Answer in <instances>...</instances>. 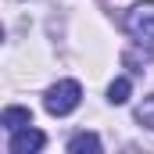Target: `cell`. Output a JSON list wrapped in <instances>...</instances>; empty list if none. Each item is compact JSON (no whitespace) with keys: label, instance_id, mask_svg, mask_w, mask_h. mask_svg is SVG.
<instances>
[{"label":"cell","instance_id":"5b68a950","mask_svg":"<svg viewBox=\"0 0 154 154\" xmlns=\"http://www.w3.org/2000/svg\"><path fill=\"white\" fill-rule=\"evenodd\" d=\"M68 151L72 154H100V140H97L93 133H75V136L68 140Z\"/></svg>","mask_w":154,"mask_h":154},{"label":"cell","instance_id":"7a4b0ae2","mask_svg":"<svg viewBox=\"0 0 154 154\" xmlns=\"http://www.w3.org/2000/svg\"><path fill=\"white\" fill-rule=\"evenodd\" d=\"M125 29L140 39V43H154V0L136 4V7L125 14Z\"/></svg>","mask_w":154,"mask_h":154},{"label":"cell","instance_id":"277c9868","mask_svg":"<svg viewBox=\"0 0 154 154\" xmlns=\"http://www.w3.org/2000/svg\"><path fill=\"white\" fill-rule=\"evenodd\" d=\"M0 125H4V129H11V133H18V129L32 125V111H29V108H18V104H11V108H4Z\"/></svg>","mask_w":154,"mask_h":154},{"label":"cell","instance_id":"52a82bcc","mask_svg":"<svg viewBox=\"0 0 154 154\" xmlns=\"http://www.w3.org/2000/svg\"><path fill=\"white\" fill-rule=\"evenodd\" d=\"M136 122L147 125V129H154V93H151V97H143V104L136 108Z\"/></svg>","mask_w":154,"mask_h":154},{"label":"cell","instance_id":"8992f818","mask_svg":"<svg viewBox=\"0 0 154 154\" xmlns=\"http://www.w3.org/2000/svg\"><path fill=\"white\" fill-rule=\"evenodd\" d=\"M129 93H133V82H129L125 75H118L115 82L108 86V100H111V104H125V100H129Z\"/></svg>","mask_w":154,"mask_h":154},{"label":"cell","instance_id":"3957f363","mask_svg":"<svg viewBox=\"0 0 154 154\" xmlns=\"http://www.w3.org/2000/svg\"><path fill=\"white\" fill-rule=\"evenodd\" d=\"M43 143H47V136L39 133V129H18L14 136H11V154H36L43 151Z\"/></svg>","mask_w":154,"mask_h":154},{"label":"cell","instance_id":"6da1fadb","mask_svg":"<svg viewBox=\"0 0 154 154\" xmlns=\"http://www.w3.org/2000/svg\"><path fill=\"white\" fill-rule=\"evenodd\" d=\"M79 100H82V86H79L75 79H61V82H54V86L47 90L43 108H47L50 115H72L79 108Z\"/></svg>","mask_w":154,"mask_h":154}]
</instances>
